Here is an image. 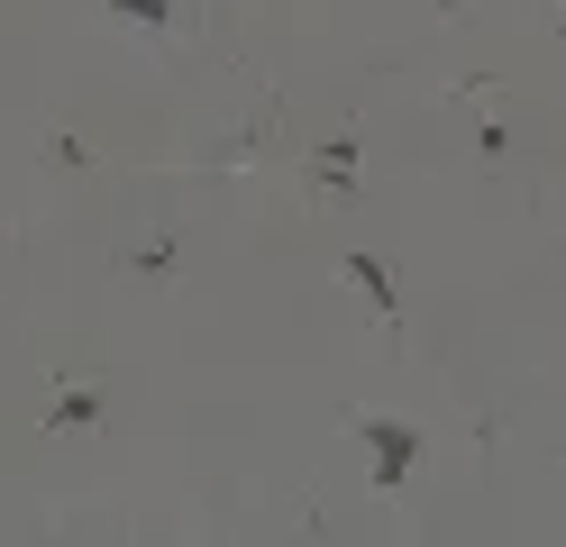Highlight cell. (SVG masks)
Returning <instances> with one entry per match:
<instances>
[{
  "instance_id": "obj_2",
  "label": "cell",
  "mask_w": 566,
  "mask_h": 547,
  "mask_svg": "<svg viewBox=\"0 0 566 547\" xmlns=\"http://www.w3.org/2000/svg\"><path fill=\"white\" fill-rule=\"evenodd\" d=\"M111 10H119V19H165L174 0H111Z\"/></svg>"
},
{
  "instance_id": "obj_1",
  "label": "cell",
  "mask_w": 566,
  "mask_h": 547,
  "mask_svg": "<svg viewBox=\"0 0 566 547\" xmlns=\"http://www.w3.org/2000/svg\"><path fill=\"white\" fill-rule=\"evenodd\" d=\"M366 438H375V474H384V484H402V465H411V429H402V420H375Z\"/></svg>"
}]
</instances>
